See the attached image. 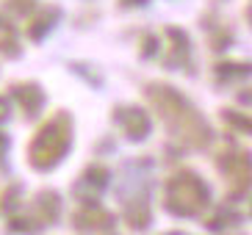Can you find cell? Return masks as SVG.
Returning a JSON list of instances; mask_svg holds the SVG:
<instances>
[{"label": "cell", "mask_w": 252, "mask_h": 235, "mask_svg": "<svg viewBox=\"0 0 252 235\" xmlns=\"http://www.w3.org/2000/svg\"><path fill=\"white\" fill-rule=\"evenodd\" d=\"M202 202H205V191L197 177L183 175L172 183V205L178 210H197Z\"/></svg>", "instance_id": "2"}, {"label": "cell", "mask_w": 252, "mask_h": 235, "mask_svg": "<svg viewBox=\"0 0 252 235\" xmlns=\"http://www.w3.org/2000/svg\"><path fill=\"white\" fill-rule=\"evenodd\" d=\"M67 141H69V127L64 119L47 122L39 130V136L33 139V144H31V161H33V166L45 169V166L56 163L64 155V149H67Z\"/></svg>", "instance_id": "1"}, {"label": "cell", "mask_w": 252, "mask_h": 235, "mask_svg": "<svg viewBox=\"0 0 252 235\" xmlns=\"http://www.w3.org/2000/svg\"><path fill=\"white\" fill-rule=\"evenodd\" d=\"M11 3H14L17 8H25V6H28V3H31V0H11Z\"/></svg>", "instance_id": "3"}]
</instances>
